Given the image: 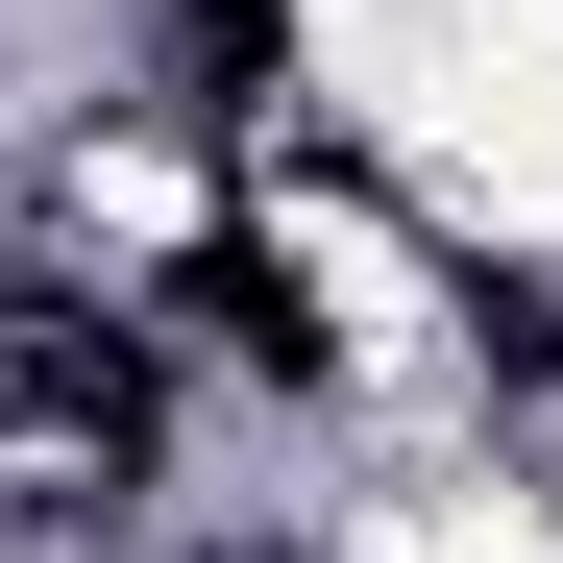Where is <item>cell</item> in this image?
Listing matches in <instances>:
<instances>
[{"mask_svg": "<svg viewBox=\"0 0 563 563\" xmlns=\"http://www.w3.org/2000/svg\"><path fill=\"white\" fill-rule=\"evenodd\" d=\"M0 393H25V417H49V441H99V465H123V441H147V367H123V343H99V319H49V295H0Z\"/></svg>", "mask_w": 563, "mask_h": 563, "instance_id": "obj_1", "label": "cell"}]
</instances>
